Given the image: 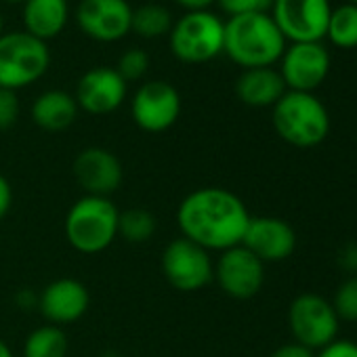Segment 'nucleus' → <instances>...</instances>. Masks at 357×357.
<instances>
[{
    "instance_id": "obj_1",
    "label": "nucleus",
    "mask_w": 357,
    "mask_h": 357,
    "mask_svg": "<svg viewBox=\"0 0 357 357\" xmlns=\"http://www.w3.org/2000/svg\"><path fill=\"white\" fill-rule=\"evenodd\" d=\"M246 204L225 188H200L188 194L176 208L181 238L208 252H225L240 246L250 223Z\"/></svg>"
},
{
    "instance_id": "obj_2",
    "label": "nucleus",
    "mask_w": 357,
    "mask_h": 357,
    "mask_svg": "<svg viewBox=\"0 0 357 357\" xmlns=\"http://www.w3.org/2000/svg\"><path fill=\"white\" fill-rule=\"evenodd\" d=\"M286 51V38L269 13L236 15L225 22L223 53L240 68H273Z\"/></svg>"
},
{
    "instance_id": "obj_3",
    "label": "nucleus",
    "mask_w": 357,
    "mask_h": 357,
    "mask_svg": "<svg viewBox=\"0 0 357 357\" xmlns=\"http://www.w3.org/2000/svg\"><path fill=\"white\" fill-rule=\"evenodd\" d=\"M120 211L109 198L82 196L76 200L63 223L68 244L80 255H99L118 238Z\"/></svg>"
},
{
    "instance_id": "obj_4",
    "label": "nucleus",
    "mask_w": 357,
    "mask_h": 357,
    "mask_svg": "<svg viewBox=\"0 0 357 357\" xmlns=\"http://www.w3.org/2000/svg\"><path fill=\"white\" fill-rule=\"evenodd\" d=\"M275 132L294 147H315L330 132V114L313 93L286 91L273 105Z\"/></svg>"
},
{
    "instance_id": "obj_5",
    "label": "nucleus",
    "mask_w": 357,
    "mask_h": 357,
    "mask_svg": "<svg viewBox=\"0 0 357 357\" xmlns=\"http://www.w3.org/2000/svg\"><path fill=\"white\" fill-rule=\"evenodd\" d=\"M51 66L49 45L28 32L0 36V89L17 93L38 82Z\"/></svg>"
},
{
    "instance_id": "obj_6",
    "label": "nucleus",
    "mask_w": 357,
    "mask_h": 357,
    "mask_svg": "<svg viewBox=\"0 0 357 357\" xmlns=\"http://www.w3.org/2000/svg\"><path fill=\"white\" fill-rule=\"evenodd\" d=\"M172 55L190 66L213 61L223 53L225 22L211 11H188L170 28Z\"/></svg>"
},
{
    "instance_id": "obj_7",
    "label": "nucleus",
    "mask_w": 357,
    "mask_h": 357,
    "mask_svg": "<svg viewBox=\"0 0 357 357\" xmlns=\"http://www.w3.org/2000/svg\"><path fill=\"white\" fill-rule=\"evenodd\" d=\"M160 265L166 282L178 292H198L215 280L211 252L188 238L168 242L162 250Z\"/></svg>"
},
{
    "instance_id": "obj_8",
    "label": "nucleus",
    "mask_w": 357,
    "mask_h": 357,
    "mask_svg": "<svg viewBox=\"0 0 357 357\" xmlns=\"http://www.w3.org/2000/svg\"><path fill=\"white\" fill-rule=\"evenodd\" d=\"M338 315L324 296L319 294H301L290 303L288 309V326L298 344L315 351L324 349L338 334Z\"/></svg>"
},
{
    "instance_id": "obj_9",
    "label": "nucleus",
    "mask_w": 357,
    "mask_h": 357,
    "mask_svg": "<svg viewBox=\"0 0 357 357\" xmlns=\"http://www.w3.org/2000/svg\"><path fill=\"white\" fill-rule=\"evenodd\" d=\"M330 0H273L271 17L290 43H321L330 22Z\"/></svg>"
},
{
    "instance_id": "obj_10",
    "label": "nucleus",
    "mask_w": 357,
    "mask_h": 357,
    "mask_svg": "<svg viewBox=\"0 0 357 357\" xmlns=\"http://www.w3.org/2000/svg\"><path fill=\"white\" fill-rule=\"evenodd\" d=\"M132 122L145 132H164L181 116V95L164 80L143 82L130 101Z\"/></svg>"
},
{
    "instance_id": "obj_11",
    "label": "nucleus",
    "mask_w": 357,
    "mask_h": 357,
    "mask_svg": "<svg viewBox=\"0 0 357 357\" xmlns=\"http://www.w3.org/2000/svg\"><path fill=\"white\" fill-rule=\"evenodd\" d=\"M278 72L288 91L313 93L330 72V53L321 43H292L286 47Z\"/></svg>"
},
{
    "instance_id": "obj_12",
    "label": "nucleus",
    "mask_w": 357,
    "mask_h": 357,
    "mask_svg": "<svg viewBox=\"0 0 357 357\" xmlns=\"http://www.w3.org/2000/svg\"><path fill=\"white\" fill-rule=\"evenodd\" d=\"M215 280L227 296L246 301L263 288L265 263L240 244L219 255L215 263Z\"/></svg>"
},
{
    "instance_id": "obj_13",
    "label": "nucleus",
    "mask_w": 357,
    "mask_h": 357,
    "mask_svg": "<svg viewBox=\"0 0 357 357\" xmlns=\"http://www.w3.org/2000/svg\"><path fill=\"white\" fill-rule=\"evenodd\" d=\"M132 7L126 0H80L76 24L97 43H116L130 32Z\"/></svg>"
},
{
    "instance_id": "obj_14",
    "label": "nucleus",
    "mask_w": 357,
    "mask_h": 357,
    "mask_svg": "<svg viewBox=\"0 0 357 357\" xmlns=\"http://www.w3.org/2000/svg\"><path fill=\"white\" fill-rule=\"evenodd\" d=\"M74 176L84 196L109 198L122 185L124 170L122 162L109 149L86 147L74 160Z\"/></svg>"
},
{
    "instance_id": "obj_15",
    "label": "nucleus",
    "mask_w": 357,
    "mask_h": 357,
    "mask_svg": "<svg viewBox=\"0 0 357 357\" xmlns=\"http://www.w3.org/2000/svg\"><path fill=\"white\" fill-rule=\"evenodd\" d=\"M128 84L116 72V68H93L78 80L76 103L78 109L91 116H105L116 112L126 99Z\"/></svg>"
},
{
    "instance_id": "obj_16",
    "label": "nucleus",
    "mask_w": 357,
    "mask_h": 357,
    "mask_svg": "<svg viewBox=\"0 0 357 357\" xmlns=\"http://www.w3.org/2000/svg\"><path fill=\"white\" fill-rule=\"evenodd\" d=\"M91 305V294L86 286L76 278H59L49 282L38 296V311L53 326L76 324Z\"/></svg>"
},
{
    "instance_id": "obj_17",
    "label": "nucleus",
    "mask_w": 357,
    "mask_h": 357,
    "mask_svg": "<svg viewBox=\"0 0 357 357\" xmlns=\"http://www.w3.org/2000/svg\"><path fill=\"white\" fill-rule=\"evenodd\" d=\"M242 246L263 263H278L294 252L296 234L286 221L278 217H252L246 227Z\"/></svg>"
},
{
    "instance_id": "obj_18",
    "label": "nucleus",
    "mask_w": 357,
    "mask_h": 357,
    "mask_svg": "<svg viewBox=\"0 0 357 357\" xmlns=\"http://www.w3.org/2000/svg\"><path fill=\"white\" fill-rule=\"evenodd\" d=\"M286 84L273 68L244 70L236 82V95L250 107H273L286 93Z\"/></svg>"
},
{
    "instance_id": "obj_19",
    "label": "nucleus",
    "mask_w": 357,
    "mask_h": 357,
    "mask_svg": "<svg viewBox=\"0 0 357 357\" xmlns=\"http://www.w3.org/2000/svg\"><path fill=\"white\" fill-rule=\"evenodd\" d=\"M78 103L74 95L61 89H51L40 93L32 103V120L38 128L47 132H61L70 128L78 118Z\"/></svg>"
},
{
    "instance_id": "obj_20",
    "label": "nucleus",
    "mask_w": 357,
    "mask_h": 357,
    "mask_svg": "<svg viewBox=\"0 0 357 357\" xmlns=\"http://www.w3.org/2000/svg\"><path fill=\"white\" fill-rule=\"evenodd\" d=\"M70 17L68 0H26L24 3V32L47 43L57 38Z\"/></svg>"
},
{
    "instance_id": "obj_21",
    "label": "nucleus",
    "mask_w": 357,
    "mask_h": 357,
    "mask_svg": "<svg viewBox=\"0 0 357 357\" xmlns=\"http://www.w3.org/2000/svg\"><path fill=\"white\" fill-rule=\"evenodd\" d=\"M68 336L63 328L45 324L32 330L24 342V357H68Z\"/></svg>"
},
{
    "instance_id": "obj_22",
    "label": "nucleus",
    "mask_w": 357,
    "mask_h": 357,
    "mask_svg": "<svg viewBox=\"0 0 357 357\" xmlns=\"http://www.w3.org/2000/svg\"><path fill=\"white\" fill-rule=\"evenodd\" d=\"M172 28V15L166 7L162 5H141L132 9V20H130V32L143 36V38H158L168 34Z\"/></svg>"
},
{
    "instance_id": "obj_23",
    "label": "nucleus",
    "mask_w": 357,
    "mask_h": 357,
    "mask_svg": "<svg viewBox=\"0 0 357 357\" xmlns=\"http://www.w3.org/2000/svg\"><path fill=\"white\" fill-rule=\"evenodd\" d=\"M326 36L338 49H357V5H340L330 13Z\"/></svg>"
},
{
    "instance_id": "obj_24",
    "label": "nucleus",
    "mask_w": 357,
    "mask_h": 357,
    "mask_svg": "<svg viewBox=\"0 0 357 357\" xmlns=\"http://www.w3.org/2000/svg\"><path fill=\"white\" fill-rule=\"evenodd\" d=\"M158 229L155 217L145 208H128L120 213L118 219V238L128 244H145L153 238Z\"/></svg>"
},
{
    "instance_id": "obj_25",
    "label": "nucleus",
    "mask_w": 357,
    "mask_h": 357,
    "mask_svg": "<svg viewBox=\"0 0 357 357\" xmlns=\"http://www.w3.org/2000/svg\"><path fill=\"white\" fill-rule=\"evenodd\" d=\"M338 319L344 321H357V275L347 278L336 294H334V303H332Z\"/></svg>"
},
{
    "instance_id": "obj_26",
    "label": "nucleus",
    "mask_w": 357,
    "mask_h": 357,
    "mask_svg": "<svg viewBox=\"0 0 357 357\" xmlns=\"http://www.w3.org/2000/svg\"><path fill=\"white\" fill-rule=\"evenodd\" d=\"M149 70V55L141 49H130L126 51L120 59H118V66H116V72L122 76V80L128 84V82H137L141 80Z\"/></svg>"
},
{
    "instance_id": "obj_27",
    "label": "nucleus",
    "mask_w": 357,
    "mask_h": 357,
    "mask_svg": "<svg viewBox=\"0 0 357 357\" xmlns=\"http://www.w3.org/2000/svg\"><path fill=\"white\" fill-rule=\"evenodd\" d=\"M219 7L229 15H248V13H269L273 0H217Z\"/></svg>"
},
{
    "instance_id": "obj_28",
    "label": "nucleus",
    "mask_w": 357,
    "mask_h": 357,
    "mask_svg": "<svg viewBox=\"0 0 357 357\" xmlns=\"http://www.w3.org/2000/svg\"><path fill=\"white\" fill-rule=\"evenodd\" d=\"M20 116V99L13 91L0 89V130H7L15 124Z\"/></svg>"
},
{
    "instance_id": "obj_29",
    "label": "nucleus",
    "mask_w": 357,
    "mask_h": 357,
    "mask_svg": "<svg viewBox=\"0 0 357 357\" xmlns=\"http://www.w3.org/2000/svg\"><path fill=\"white\" fill-rule=\"evenodd\" d=\"M315 357H357V344L351 340H332Z\"/></svg>"
},
{
    "instance_id": "obj_30",
    "label": "nucleus",
    "mask_w": 357,
    "mask_h": 357,
    "mask_svg": "<svg viewBox=\"0 0 357 357\" xmlns=\"http://www.w3.org/2000/svg\"><path fill=\"white\" fill-rule=\"evenodd\" d=\"M13 206V188L5 174H0V223L7 219Z\"/></svg>"
},
{
    "instance_id": "obj_31",
    "label": "nucleus",
    "mask_w": 357,
    "mask_h": 357,
    "mask_svg": "<svg viewBox=\"0 0 357 357\" xmlns=\"http://www.w3.org/2000/svg\"><path fill=\"white\" fill-rule=\"evenodd\" d=\"M338 265H340V269L349 271L351 275H357V244H349L340 250Z\"/></svg>"
},
{
    "instance_id": "obj_32",
    "label": "nucleus",
    "mask_w": 357,
    "mask_h": 357,
    "mask_svg": "<svg viewBox=\"0 0 357 357\" xmlns=\"http://www.w3.org/2000/svg\"><path fill=\"white\" fill-rule=\"evenodd\" d=\"M271 357H315V353L298 342H288V344H282L280 349H275L271 353Z\"/></svg>"
},
{
    "instance_id": "obj_33",
    "label": "nucleus",
    "mask_w": 357,
    "mask_h": 357,
    "mask_svg": "<svg viewBox=\"0 0 357 357\" xmlns=\"http://www.w3.org/2000/svg\"><path fill=\"white\" fill-rule=\"evenodd\" d=\"M176 5H181L188 11H206L217 0H174Z\"/></svg>"
},
{
    "instance_id": "obj_34",
    "label": "nucleus",
    "mask_w": 357,
    "mask_h": 357,
    "mask_svg": "<svg viewBox=\"0 0 357 357\" xmlns=\"http://www.w3.org/2000/svg\"><path fill=\"white\" fill-rule=\"evenodd\" d=\"M0 357H15L13 351H11V347L3 338H0Z\"/></svg>"
},
{
    "instance_id": "obj_35",
    "label": "nucleus",
    "mask_w": 357,
    "mask_h": 357,
    "mask_svg": "<svg viewBox=\"0 0 357 357\" xmlns=\"http://www.w3.org/2000/svg\"><path fill=\"white\" fill-rule=\"evenodd\" d=\"M3 28H5V20H3V13H0V36H3Z\"/></svg>"
},
{
    "instance_id": "obj_36",
    "label": "nucleus",
    "mask_w": 357,
    "mask_h": 357,
    "mask_svg": "<svg viewBox=\"0 0 357 357\" xmlns=\"http://www.w3.org/2000/svg\"><path fill=\"white\" fill-rule=\"evenodd\" d=\"M5 3H26V0H5Z\"/></svg>"
},
{
    "instance_id": "obj_37",
    "label": "nucleus",
    "mask_w": 357,
    "mask_h": 357,
    "mask_svg": "<svg viewBox=\"0 0 357 357\" xmlns=\"http://www.w3.org/2000/svg\"><path fill=\"white\" fill-rule=\"evenodd\" d=\"M347 3H351V5H357V0H347Z\"/></svg>"
}]
</instances>
